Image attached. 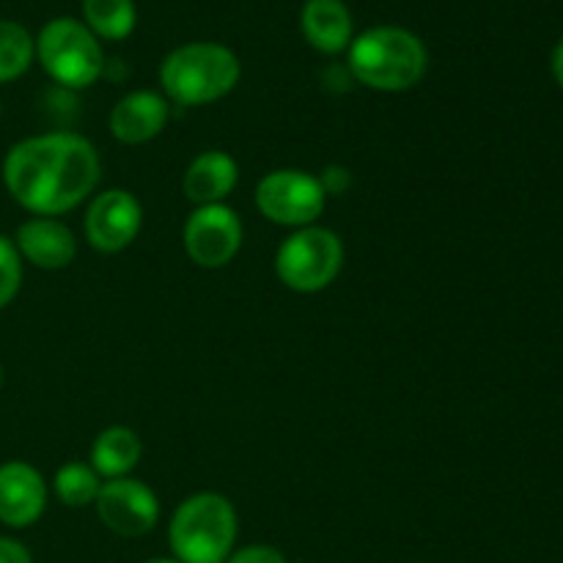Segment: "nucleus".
Returning a JSON list of instances; mask_svg holds the SVG:
<instances>
[{"instance_id":"1a4fd4ad","label":"nucleus","mask_w":563,"mask_h":563,"mask_svg":"<svg viewBox=\"0 0 563 563\" xmlns=\"http://www.w3.org/2000/svg\"><path fill=\"white\" fill-rule=\"evenodd\" d=\"M93 509L108 531L126 539L146 537L159 520V500L154 489L132 476L102 482Z\"/></svg>"},{"instance_id":"b1692460","label":"nucleus","mask_w":563,"mask_h":563,"mask_svg":"<svg viewBox=\"0 0 563 563\" xmlns=\"http://www.w3.org/2000/svg\"><path fill=\"white\" fill-rule=\"evenodd\" d=\"M550 69H553L555 82L563 88V38L559 42V47L553 49V58H550Z\"/></svg>"},{"instance_id":"5701e85b","label":"nucleus","mask_w":563,"mask_h":563,"mask_svg":"<svg viewBox=\"0 0 563 563\" xmlns=\"http://www.w3.org/2000/svg\"><path fill=\"white\" fill-rule=\"evenodd\" d=\"M319 181H322L328 196H339V192H344L346 187H350V170L341 168V165H330V168L319 176Z\"/></svg>"},{"instance_id":"4468645a","label":"nucleus","mask_w":563,"mask_h":563,"mask_svg":"<svg viewBox=\"0 0 563 563\" xmlns=\"http://www.w3.org/2000/svg\"><path fill=\"white\" fill-rule=\"evenodd\" d=\"M236 179H240V165L229 152L209 148L201 152L185 170V190L187 201L196 207H209V203H223L234 192Z\"/></svg>"},{"instance_id":"f8f14e48","label":"nucleus","mask_w":563,"mask_h":563,"mask_svg":"<svg viewBox=\"0 0 563 563\" xmlns=\"http://www.w3.org/2000/svg\"><path fill=\"white\" fill-rule=\"evenodd\" d=\"M22 262L38 269H66L77 256V240L69 225L58 218H31L11 236Z\"/></svg>"},{"instance_id":"dca6fc26","label":"nucleus","mask_w":563,"mask_h":563,"mask_svg":"<svg viewBox=\"0 0 563 563\" xmlns=\"http://www.w3.org/2000/svg\"><path fill=\"white\" fill-rule=\"evenodd\" d=\"M143 454L141 438L126 427H110L91 445V467L99 478H124L137 467Z\"/></svg>"},{"instance_id":"a211bd4d","label":"nucleus","mask_w":563,"mask_h":563,"mask_svg":"<svg viewBox=\"0 0 563 563\" xmlns=\"http://www.w3.org/2000/svg\"><path fill=\"white\" fill-rule=\"evenodd\" d=\"M36 58V38L25 25L0 20V82H11L25 75Z\"/></svg>"},{"instance_id":"2eb2a0df","label":"nucleus","mask_w":563,"mask_h":563,"mask_svg":"<svg viewBox=\"0 0 563 563\" xmlns=\"http://www.w3.org/2000/svg\"><path fill=\"white\" fill-rule=\"evenodd\" d=\"M300 27L308 44L324 55H339L352 44V14L344 0H306Z\"/></svg>"},{"instance_id":"412c9836","label":"nucleus","mask_w":563,"mask_h":563,"mask_svg":"<svg viewBox=\"0 0 563 563\" xmlns=\"http://www.w3.org/2000/svg\"><path fill=\"white\" fill-rule=\"evenodd\" d=\"M225 563H289L286 555L273 544H247V548L234 550Z\"/></svg>"},{"instance_id":"20e7f679","label":"nucleus","mask_w":563,"mask_h":563,"mask_svg":"<svg viewBox=\"0 0 563 563\" xmlns=\"http://www.w3.org/2000/svg\"><path fill=\"white\" fill-rule=\"evenodd\" d=\"M240 520L220 493H196L176 506L168 542L179 563H225L234 553Z\"/></svg>"},{"instance_id":"9b49d317","label":"nucleus","mask_w":563,"mask_h":563,"mask_svg":"<svg viewBox=\"0 0 563 563\" xmlns=\"http://www.w3.org/2000/svg\"><path fill=\"white\" fill-rule=\"evenodd\" d=\"M47 509V482L33 465L9 460L0 465V522L5 528H31Z\"/></svg>"},{"instance_id":"9d476101","label":"nucleus","mask_w":563,"mask_h":563,"mask_svg":"<svg viewBox=\"0 0 563 563\" xmlns=\"http://www.w3.org/2000/svg\"><path fill=\"white\" fill-rule=\"evenodd\" d=\"M143 225L141 201L130 190H104L86 209V240L99 253H121L135 242Z\"/></svg>"},{"instance_id":"6ab92c4d","label":"nucleus","mask_w":563,"mask_h":563,"mask_svg":"<svg viewBox=\"0 0 563 563\" xmlns=\"http://www.w3.org/2000/svg\"><path fill=\"white\" fill-rule=\"evenodd\" d=\"M99 487H102V478L86 462H66L55 471L53 489L58 495V500L69 509H82V506H93L97 500Z\"/></svg>"},{"instance_id":"f3484780","label":"nucleus","mask_w":563,"mask_h":563,"mask_svg":"<svg viewBox=\"0 0 563 563\" xmlns=\"http://www.w3.org/2000/svg\"><path fill=\"white\" fill-rule=\"evenodd\" d=\"M137 11L132 0H82V25L97 38L121 42L135 31Z\"/></svg>"},{"instance_id":"0eeeda50","label":"nucleus","mask_w":563,"mask_h":563,"mask_svg":"<svg viewBox=\"0 0 563 563\" xmlns=\"http://www.w3.org/2000/svg\"><path fill=\"white\" fill-rule=\"evenodd\" d=\"M328 203L319 176L297 168L269 170L256 185V207L269 223L306 229L319 220Z\"/></svg>"},{"instance_id":"423d86ee","label":"nucleus","mask_w":563,"mask_h":563,"mask_svg":"<svg viewBox=\"0 0 563 563\" xmlns=\"http://www.w3.org/2000/svg\"><path fill=\"white\" fill-rule=\"evenodd\" d=\"M36 58L42 69L64 88H88L104 75L102 44L71 16L49 20L38 31Z\"/></svg>"},{"instance_id":"39448f33","label":"nucleus","mask_w":563,"mask_h":563,"mask_svg":"<svg viewBox=\"0 0 563 563\" xmlns=\"http://www.w3.org/2000/svg\"><path fill=\"white\" fill-rule=\"evenodd\" d=\"M344 267V242L333 229L306 225L295 229L275 253V273L286 289L297 295H317L328 289Z\"/></svg>"},{"instance_id":"aec40b11","label":"nucleus","mask_w":563,"mask_h":563,"mask_svg":"<svg viewBox=\"0 0 563 563\" xmlns=\"http://www.w3.org/2000/svg\"><path fill=\"white\" fill-rule=\"evenodd\" d=\"M22 256L16 253V245L11 236L0 234V311L11 306L22 286Z\"/></svg>"},{"instance_id":"393cba45","label":"nucleus","mask_w":563,"mask_h":563,"mask_svg":"<svg viewBox=\"0 0 563 563\" xmlns=\"http://www.w3.org/2000/svg\"><path fill=\"white\" fill-rule=\"evenodd\" d=\"M143 563H179L176 559H148V561H143Z\"/></svg>"},{"instance_id":"f03ea898","label":"nucleus","mask_w":563,"mask_h":563,"mask_svg":"<svg viewBox=\"0 0 563 563\" xmlns=\"http://www.w3.org/2000/svg\"><path fill=\"white\" fill-rule=\"evenodd\" d=\"M346 66L361 86L399 93L423 80L429 53L421 38L407 27L377 25L352 38Z\"/></svg>"},{"instance_id":"ddd939ff","label":"nucleus","mask_w":563,"mask_h":563,"mask_svg":"<svg viewBox=\"0 0 563 563\" xmlns=\"http://www.w3.org/2000/svg\"><path fill=\"white\" fill-rule=\"evenodd\" d=\"M170 119V104L157 91H130L110 110V132L124 146H141L154 141Z\"/></svg>"},{"instance_id":"6e6552de","label":"nucleus","mask_w":563,"mask_h":563,"mask_svg":"<svg viewBox=\"0 0 563 563\" xmlns=\"http://www.w3.org/2000/svg\"><path fill=\"white\" fill-rule=\"evenodd\" d=\"M242 220L225 203H209V207H198L196 212L187 218L185 231H181V242H185V253L192 264L203 269H220L242 247Z\"/></svg>"},{"instance_id":"f257e3e1","label":"nucleus","mask_w":563,"mask_h":563,"mask_svg":"<svg viewBox=\"0 0 563 563\" xmlns=\"http://www.w3.org/2000/svg\"><path fill=\"white\" fill-rule=\"evenodd\" d=\"M102 163L88 137L42 132L22 137L3 157V185L33 218H60L80 207L99 185Z\"/></svg>"},{"instance_id":"4be33fe9","label":"nucleus","mask_w":563,"mask_h":563,"mask_svg":"<svg viewBox=\"0 0 563 563\" xmlns=\"http://www.w3.org/2000/svg\"><path fill=\"white\" fill-rule=\"evenodd\" d=\"M0 563H33V555L20 539L0 537Z\"/></svg>"},{"instance_id":"7ed1b4c3","label":"nucleus","mask_w":563,"mask_h":563,"mask_svg":"<svg viewBox=\"0 0 563 563\" xmlns=\"http://www.w3.org/2000/svg\"><path fill=\"white\" fill-rule=\"evenodd\" d=\"M242 75L234 49L218 42H190L165 55L159 66L163 97L181 108H201L229 97Z\"/></svg>"},{"instance_id":"a878e982","label":"nucleus","mask_w":563,"mask_h":563,"mask_svg":"<svg viewBox=\"0 0 563 563\" xmlns=\"http://www.w3.org/2000/svg\"><path fill=\"white\" fill-rule=\"evenodd\" d=\"M3 379H5V372H3V363H0V388H3Z\"/></svg>"}]
</instances>
